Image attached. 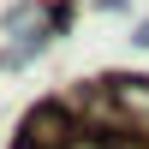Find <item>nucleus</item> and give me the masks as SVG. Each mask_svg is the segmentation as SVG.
I'll use <instances>...</instances> for the list:
<instances>
[{"label": "nucleus", "mask_w": 149, "mask_h": 149, "mask_svg": "<svg viewBox=\"0 0 149 149\" xmlns=\"http://www.w3.org/2000/svg\"><path fill=\"white\" fill-rule=\"evenodd\" d=\"M137 48H149V24H137Z\"/></svg>", "instance_id": "nucleus-2"}, {"label": "nucleus", "mask_w": 149, "mask_h": 149, "mask_svg": "<svg viewBox=\"0 0 149 149\" xmlns=\"http://www.w3.org/2000/svg\"><path fill=\"white\" fill-rule=\"evenodd\" d=\"M78 149H113V143H78Z\"/></svg>", "instance_id": "nucleus-3"}, {"label": "nucleus", "mask_w": 149, "mask_h": 149, "mask_svg": "<svg viewBox=\"0 0 149 149\" xmlns=\"http://www.w3.org/2000/svg\"><path fill=\"white\" fill-rule=\"evenodd\" d=\"M78 131H84V125H72V107H66V102H42V107L24 113L18 149H78Z\"/></svg>", "instance_id": "nucleus-1"}]
</instances>
